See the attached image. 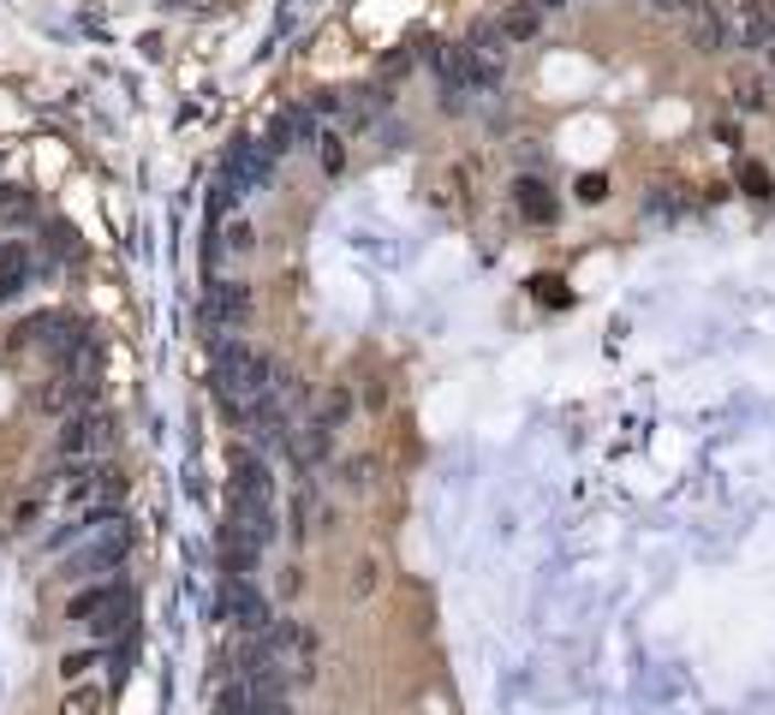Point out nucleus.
Masks as SVG:
<instances>
[{
  "instance_id": "nucleus-17",
  "label": "nucleus",
  "mask_w": 775,
  "mask_h": 715,
  "mask_svg": "<svg viewBox=\"0 0 775 715\" xmlns=\"http://www.w3.org/2000/svg\"><path fill=\"white\" fill-rule=\"evenodd\" d=\"M353 412H358L353 388H346V382H334V388L323 393V405H316V423H323V430L334 435V430H346V423H353Z\"/></svg>"
},
{
  "instance_id": "nucleus-11",
  "label": "nucleus",
  "mask_w": 775,
  "mask_h": 715,
  "mask_svg": "<svg viewBox=\"0 0 775 715\" xmlns=\"http://www.w3.org/2000/svg\"><path fill=\"white\" fill-rule=\"evenodd\" d=\"M514 209L531 227H555V221H561V197H555L537 173H519V180H514Z\"/></svg>"
},
{
  "instance_id": "nucleus-7",
  "label": "nucleus",
  "mask_w": 775,
  "mask_h": 715,
  "mask_svg": "<svg viewBox=\"0 0 775 715\" xmlns=\"http://www.w3.org/2000/svg\"><path fill=\"white\" fill-rule=\"evenodd\" d=\"M245 323H251V286L209 281V293H203V328H209L215 340H227V334H239Z\"/></svg>"
},
{
  "instance_id": "nucleus-16",
  "label": "nucleus",
  "mask_w": 775,
  "mask_h": 715,
  "mask_svg": "<svg viewBox=\"0 0 775 715\" xmlns=\"http://www.w3.org/2000/svg\"><path fill=\"white\" fill-rule=\"evenodd\" d=\"M233 531L239 537H251L257 549H269L275 537H281V519H275V507H251V501H233Z\"/></svg>"
},
{
  "instance_id": "nucleus-6",
  "label": "nucleus",
  "mask_w": 775,
  "mask_h": 715,
  "mask_svg": "<svg viewBox=\"0 0 775 715\" xmlns=\"http://www.w3.org/2000/svg\"><path fill=\"white\" fill-rule=\"evenodd\" d=\"M269 173H275V155H269V143H239V150L227 155V167H222V185H215V209H227L233 192H262L269 185Z\"/></svg>"
},
{
  "instance_id": "nucleus-29",
  "label": "nucleus",
  "mask_w": 775,
  "mask_h": 715,
  "mask_svg": "<svg viewBox=\"0 0 775 715\" xmlns=\"http://www.w3.org/2000/svg\"><path fill=\"white\" fill-rule=\"evenodd\" d=\"M412 66H418V54H406V48H400V54H388V61L376 66V78H388V84H394V78H406Z\"/></svg>"
},
{
  "instance_id": "nucleus-20",
  "label": "nucleus",
  "mask_w": 775,
  "mask_h": 715,
  "mask_svg": "<svg viewBox=\"0 0 775 715\" xmlns=\"http://www.w3.org/2000/svg\"><path fill=\"white\" fill-rule=\"evenodd\" d=\"M692 42H698V54H722L728 42H734V31H728V19L722 12H698V24H692Z\"/></svg>"
},
{
  "instance_id": "nucleus-13",
  "label": "nucleus",
  "mask_w": 775,
  "mask_h": 715,
  "mask_svg": "<svg viewBox=\"0 0 775 715\" xmlns=\"http://www.w3.org/2000/svg\"><path fill=\"white\" fill-rule=\"evenodd\" d=\"M31 274H36V262H31V251H24L19 239H0V304H12L31 286Z\"/></svg>"
},
{
  "instance_id": "nucleus-30",
  "label": "nucleus",
  "mask_w": 775,
  "mask_h": 715,
  "mask_svg": "<svg viewBox=\"0 0 775 715\" xmlns=\"http://www.w3.org/2000/svg\"><path fill=\"white\" fill-rule=\"evenodd\" d=\"M36 519H42V501H19V507L7 513V524H12V531H31Z\"/></svg>"
},
{
  "instance_id": "nucleus-8",
  "label": "nucleus",
  "mask_w": 775,
  "mask_h": 715,
  "mask_svg": "<svg viewBox=\"0 0 775 715\" xmlns=\"http://www.w3.org/2000/svg\"><path fill=\"white\" fill-rule=\"evenodd\" d=\"M222 615L239 626L245 638H262V632L275 626V603L251 585V578H227V591H222Z\"/></svg>"
},
{
  "instance_id": "nucleus-25",
  "label": "nucleus",
  "mask_w": 775,
  "mask_h": 715,
  "mask_svg": "<svg viewBox=\"0 0 775 715\" xmlns=\"http://www.w3.org/2000/svg\"><path fill=\"white\" fill-rule=\"evenodd\" d=\"M734 108L740 113H764L769 108V90L757 78H734Z\"/></svg>"
},
{
  "instance_id": "nucleus-5",
  "label": "nucleus",
  "mask_w": 775,
  "mask_h": 715,
  "mask_svg": "<svg viewBox=\"0 0 775 715\" xmlns=\"http://www.w3.org/2000/svg\"><path fill=\"white\" fill-rule=\"evenodd\" d=\"M108 435H114L108 412L84 405V412H66V423L54 430V454H61L66 465H84V459H96L101 447H108Z\"/></svg>"
},
{
  "instance_id": "nucleus-28",
  "label": "nucleus",
  "mask_w": 775,
  "mask_h": 715,
  "mask_svg": "<svg viewBox=\"0 0 775 715\" xmlns=\"http://www.w3.org/2000/svg\"><path fill=\"white\" fill-rule=\"evenodd\" d=\"M376 578H383V566H376V561H370V554H364V561L353 566V603H364V596H370V591H376Z\"/></svg>"
},
{
  "instance_id": "nucleus-12",
  "label": "nucleus",
  "mask_w": 775,
  "mask_h": 715,
  "mask_svg": "<svg viewBox=\"0 0 775 715\" xmlns=\"http://www.w3.org/2000/svg\"><path fill=\"white\" fill-rule=\"evenodd\" d=\"M734 48H745V54H769L775 48V7H769V0H752V7L740 12Z\"/></svg>"
},
{
  "instance_id": "nucleus-15",
  "label": "nucleus",
  "mask_w": 775,
  "mask_h": 715,
  "mask_svg": "<svg viewBox=\"0 0 775 715\" xmlns=\"http://www.w3.org/2000/svg\"><path fill=\"white\" fill-rule=\"evenodd\" d=\"M304 143H316V113L311 108H287L281 120H275V131H269V155L304 150Z\"/></svg>"
},
{
  "instance_id": "nucleus-33",
  "label": "nucleus",
  "mask_w": 775,
  "mask_h": 715,
  "mask_svg": "<svg viewBox=\"0 0 775 715\" xmlns=\"http://www.w3.org/2000/svg\"><path fill=\"white\" fill-rule=\"evenodd\" d=\"M537 7H543V12H555V7H573V0H537Z\"/></svg>"
},
{
  "instance_id": "nucleus-23",
  "label": "nucleus",
  "mask_w": 775,
  "mask_h": 715,
  "mask_svg": "<svg viewBox=\"0 0 775 715\" xmlns=\"http://www.w3.org/2000/svg\"><path fill=\"white\" fill-rule=\"evenodd\" d=\"M537 31H543V7H514V12L502 19V36H507V42H531Z\"/></svg>"
},
{
  "instance_id": "nucleus-27",
  "label": "nucleus",
  "mask_w": 775,
  "mask_h": 715,
  "mask_svg": "<svg viewBox=\"0 0 775 715\" xmlns=\"http://www.w3.org/2000/svg\"><path fill=\"white\" fill-rule=\"evenodd\" d=\"M316 162H323L329 180L346 167V143H341V131H323V138H316Z\"/></svg>"
},
{
  "instance_id": "nucleus-22",
  "label": "nucleus",
  "mask_w": 775,
  "mask_h": 715,
  "mask_svg": "<svg viewBox=\"0 0 775 715\" xmlns=\"http://www.w3.org/2000/svg\"><path fill=\"white\" fill-rule=\"evenodd\" d=\"M734 180H740V192H745V197H757V203H769V197H775V180H769V167H764V162H752V155H740Z\"/></svg>"
},
{
  "instance_id": "nucleus-21",
  "label": "nucleus",
  "mask_w": 775,
  "mask_h": 715,
  "mask_svg": "<svg viewBox=\"0 0 775 715\" xmlns=\"http://www.w3.org/2000/svg\"><path fill=\"white\" fill-rule=\"evenodd\" d=\"M108 709V692H101L96 680H84V685H66V697H61V715H101Z\"/></svg>"
},
{
  "instance_id": "nucleus-31",
  "label": "nucleus",
  "mask_w": 775,
  "mask_h": 715,
  "mask_svg": "<svg viewBox=\"0 0 775 715\" xmlns=\"http://www.w3.org/2000/svg\"><path fill=\"white\" fill-rule=\"evenodd\" d=\"M609 197V180H603V173H584V180H579V203H603Z\"/></svg>"
},
{
  "instance_id": "nucleus-9",
  "label": "nucleus",
  "mask_w": 775,
  "mask_h": 715,
  "mask_svg": "<svg viewBox=\"0 0 775 715\" xmlns=\"http://www.w3.org/2000/svg\"><path fill=\"white\" fill-rule=\"evenodd\" d=\"M84 340H96V334L84 328L78 316H31V323L19 328V346H42V353H54V358H66L72 346H84Z\"/></svg>"
},
{
  "instance_id": "nucleus-10",
  "label": "nucleus",
  "mask_w": 775,
  "mask_h": 715,
  "mask_svg": "<svg viewBox=\"0 0 775 715\" xmlns=\"http://www.w3.org/2000/svg\"><path fill=\"white\" fill-rule=\"evenodd\" d=\"M233 501H251V507H275V472L257 447H239L233 454Z\"/></svg>"
},
{
  "instance_id": "nucleus-24",
  "label": "nucleus",
  "mask_w": 775,
  "mask_h": 715,
  "mask_svg": "<svg viewBox=\"0 0 775 715\" xmlns=\"http://www.w3.org/2000/svg\"><path fill=\"white\" fill-rule=\"evenodd\" d=\"M96 668H101V650H66V656H61V680H66V685H84Z\"/></svg>"
},
{
  "instance_id": "nucleus-14",
  "label": "nucleus",
  "mask_w": 775,
  "mask_h": 715,
  "mask_svg": "<svg viewBox=\"0 0 775 715\" xmlns=\"http://www.w3.org/2000/svg\"><path fill=\"white\" fill-rule=\"evenodd\" d=\"M329 442L334 435L323 430V423H292V435H287V454H292V465H299V472H316V465L329 459Z\"/></svg>"
},
{
  "instance_id": "nucleus-19",
  "label": "nucleus",
  "mask_w": 775,
  "mask_h": 715,
  "mask_svg": "<svg viewBox=\"0 0 775 715\" xmlns=\"http://www.w3.org/2000/svg\"><path fill=\"white\" fill-rule=\"evenodd\" d=\"M36 221V197L24 185H0V227H31Z\"/></svg>"
},
{
  "instance_id": "nucleus-18",
  "label": "nucleus",
  "mask_w": 775,
  "mask_h": 715,
  "mask_svg": "<svg viewBox=\"0 0 775 715\" xmlns=\"http://www.w3.org/2000/svg\"><path fill=\"white\" fill-rule=\"evenodd\" d=\"M257 543H251V537H239V531H233V524H227V537H222V561H227V578H251V566H257Z\"/></svg>"
},
{
  "instance_id": "nucleus-3",
  "label": "nucleus",
  "mask_w": 775,
  "mask_h": 715,
  "mask_svg": "<svg viewBox=\"0 0 775 715\" xmlns=\"http://www.w3.org/2000/svg\"><path fill=\"white\" fill-rule=\"evenodd\" d=\"M262 644H269V656H275V668L287 674V685H316L323 638H316L304 620H275L269 632H262Z\"/></svg>"
},
{
  "instance_id": "nucleus-1",
  "label": "nucleus",
  "mask_w": 775,
  "mask_h": 715,
  "mask_svg": "<svg viewBox=\"0 0 775 715\" xmlns=\"http://www.w3.org/2000/svg\"><path fill=\"white\" fill-rule=\"evenodd\" d=\"M287 382V370L275 364L269 353H257V346H245V340H215V364H209V388H215V400H222V412L239 423L251 405L262 400H275Z\"/></svg>"
},
{
  "instance_id": "nucleus-2",
  "label": "nucleus",
  "mask_w": 775,
  "mask_h": 715,
  "mask_svg": "<svg viewBox=\"0 0 775 715\" xmlns=\"http://www.w3.org/2000/svg\"><path fill=\"white\" fill-rule=\"evenodd\" d=\"M131 615H138V596H131L126 578H96L90 591H78L66 603V620L84 626V632H96V644L101 638H126Z\"/></svg>"
},
{
  "instance_id": "nucleus-26",
  "label": "nucleus",
  "mask_w": 775,
  "mask_h": 715,
  "mask_svg": "<svg viewBox=\"0 0 775 715\" xmlns=\"http://www.w3.org/2000/svg\"><path fill=\"white\" fill-rule=\"evenodd\" d=\"M341 484L353 489V495H364V489L376 484V459L370 454H353V459H346V472H341Z\"/></svg>"
},
{
  "instance_id": "nucleus-32",
  "label": "nucleus",
  "mask_w": 775,
  "mask_h": 715,
  "mask_svg": "<svg viewBox=\"0 0 775 715\" xmlns=\"http://www.w3.org/2000/svg\"><path fill=\"white\" fill-rule=\"evenodd\" d=\"M656 7H663V12H692V19H698V12H704V0H656Z\"/></svg>"
},
{
  "instance_id": "nucleus-4",
  "label": "nucleus",
  "mask_w": 775,
  "mask_h": 715,
  "mask_svg": "<svg viewBox=\"0 0 775 715\" xmlns=\"http://www.w3.org/2000/svg\"><path fill=\"white\" fill-rule=\"evenodd\" d=\"M126 554H131V524L120 513H108L90 531V543L78 554H66V578H108V573H120Z\"/></svg>"
}]
</instances>
